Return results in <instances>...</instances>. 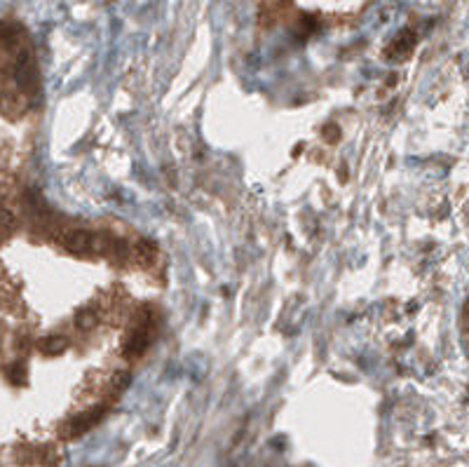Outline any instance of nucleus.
<instances>
[{"label":"nucleus","mask_w":469,"mask_h":467,"mask_svg":"<svg viewBox=\"0 0 469 467\" xmlns=\"http://www.w3.org/2000/svg\"><path fill=\"white\" fill-rule=\"evenodd\" d=\"M64 244H66V249L73 251V254H87V251L94 249V237L89 233H82V230H78V233L66 235Z\"/></svg>","instance_id":"f257e3e1"}]
</instances>
